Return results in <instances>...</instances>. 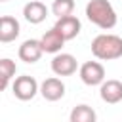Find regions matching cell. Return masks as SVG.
I'll use <instances>...</instances> for the list:
<instances>
[{"mask_svg":"<svg viewBox=\"0 0 122 122\" xmlns=\"http://www.w3.org/2000/svg\"><path fill=\"white\" fill-rule=\"evenodd\" d=\"M86 17L103 30H111L118 21V15L109 0H90L86 4Z\"/></svg>","mask_w":122,"mask_h":122,"instance_id":"cell-1","label":"cell"},{"mask_svg":"<svg viewBox=\"0 0 122 122\" xmlns=\"http://www.w3.org/2000/svg\"><path fill=\"white\" fill-rule=\"evenodd\" d=\"M92 53L101 61H114L122 57V38L116 34H97L92 40Z\"/></svg>","mask_w":122,"mask_h":122,"instance_id":"cell-2","label":"cell"},{"mask_svg":"<svg viewBox=\"0 0 122 122\" xmlns=\"http://www.w3.org/2000/svg\"><path fill=\"white\" fill-rule=\"evenodd\" d=\"M11 92L13 95L19 99V101H30L38 92H40V86L36 82L34 76H29V74H23V76H17L11 84Z\"/></svg>","mask_w":122,"mask_h":122,"instance_id":"cell-3","label":"cell"},{"mask_svg":"<svg viewBox=\"0 0 122 122\" xmlns=\"http://www.w3.org/2000/svg\"><path fill=\"white\" fill-rule=\"evenodd\" d=\"M80 80L86 86H101L105 82V67L99 61H86L78 69Z\"/></svg>","mask_w":122,"mask_h":122,"instance_id":"cell-4","label":"cell"},{"mask_svg":"<svg viewBox=\"0 0 122 122\" xmlns=\"http://www.w3.org/2000/svg\"><path fill=\"white\" fill-rule=\"evenodd\" d=\"M76 69H78L76 57L71 53H55L51 59V71L57 76H71L76 72Z\"/></svg>","mask_w":122,"mask_h":122,"instance_id":"cell-5","label":"cell"},{"mask_svg":"<svg viewBox=\"0 0 122 122\" xmlns=\"http://www.w3.org/2000/svg\"><path fill=\"white\" fill-rule=\"evenodd\" d=\"M40 93L46 101H59L63 95H65V84L61 82V78L51 76V78H46L42 84H40Z\"/></svg>","mask_w":122,"mask_h":122,"instance_id":"cell-6","label":"cell"},{"mask_svg":"<svg viewBox=\"0 0 122 122\" xmlns=\"http://www.w3.org/2000/svg\"><path fill=\"white\" fill-rule=\"evenodd\" d=\"M53 27H57L59 30H61V34L65 36V40H72V38H76L78 34H80V30H82V23H80V19L76 17V15H65V17H57V21H55V25Z\"/></svg>","mask_w":122,"mask_h":122,"instance_id":"cell-7","label":"cell"},{"mask_svg":"<svg viewBox=\"0 0 122 122\" xmlns=\"http://www.w3.org/2000/svg\"><path fill=\"white\" fill-rule=\"evenodd\" d=\"M65 42H67V40H65V36L61 34V30H59L57 27H51V29L46 30V32L42 34V38H40V44H42V48H44L46 53H59Z\"/></svg>","mask_w":122,"mask_h":122,"instance_id":"cell-8","label":"cell"},{"mask_svg":"<svg viewBox=\"0 0 122 122\" xmlns=\"http://www.w3.org/2000/svg\"><path fill=\"white\" fill-rule=\"evenodd\" d=\"M42 53H44V48H42L40 40H34V38L25 40L19 46V51H17V55L23 63H36L42 57Z\"/></svg>","mask_w":122,"mask_h":122,"instance_id":"cell-9","label":"cell"},{"mask_svg":"<svg viewBox=\"0 0 122 122\" xmlns=\"http://www.w3.org/2000/svg\"><path fill=\"white\" fill-rule=\"evenodd\" d=\"M99 95L105 103L109 105H116L122 101V82L120 80H105L101 86H99Z\"/></svg>","mask_w":122,"mask_h":122,"instance_id":"cell-10","label":"cell"},{"mask_svg":"<svg viewBox=\"0 0 122 122\" xmlns=\"http://www.w3.org/2000/svg\"><path fill=\"white\" fill-rule=\"evenodd\" d=\"M23 17L30 23V25H38L48 17V8L44 2L40 0H30L23 6Z\"/></svg>","mask_w":122,"mask_h":122,"instance_id":"cell-11","label":"cell"},{"mask_svg":"<svg viewBox=\"0 0 122 122\" xmlns=\"http://www.w3.org/2000/svg\"><path fill=\"white\" fill-rule=\"evenodd\" d=\"M21 32V27H19V21L11 15H2L0 19V42L2 44H8V42H13Z\"/></svg>","mask_w":122,"mask_h":122,"instance_id":"cell-12","label":"cell"},{"mask_svg":"<svg viewBox=\"0 0 122 122\" xmlns=\"http://www.w3.org/2000/svg\"><path fill=\"white\" fill-rule=\"evenodd\" d=\"M15 71H17V65L15 61L4 57L0 59V90H6L11 82V78L15 76Z\"/></svg>","mask_w":122,"mask_h":122,"instance_id":"cell-13","label":"cell"},{"mask_svg":"<svg viewBox=\"0 0 122 122\" xmlns=\"http://www.w3.org/2000/svg\"><path fill=\"white\" fill-rule=\"evenodd\" d=\"M97 114L88 105H76L71 111V122H95Z\"/></svg>","mask_w":122,"mask_h":122,"instance_id":"cell-14","label":"cell"},{"mask_svg":"<svg viewBox=\"0 0 122 122\" xmlns=\"http://www.w3.org/2000/svg\"><path fill=\"white\" fill-rule=\"evenodd\" d=\"M74 11V0H53L51 4V13L55 17H65Z\"/></svg>","mask_w":122,"mask_h":122,"instance_id":"cell-15","label":"cell"},{"mask_svg":"<svg viewBox=\"0 0 122 122\" xmlns=\"http://www.w3.org/2000/svg\"><path fill=\"white\" fill-rule=\"evenodd\" d=\"M0 2H8V0H0Z\"/></svg>","mask_w":122,"mask_h":122,"instance_id":"cell-16","label":"cell"}]
</instances>
